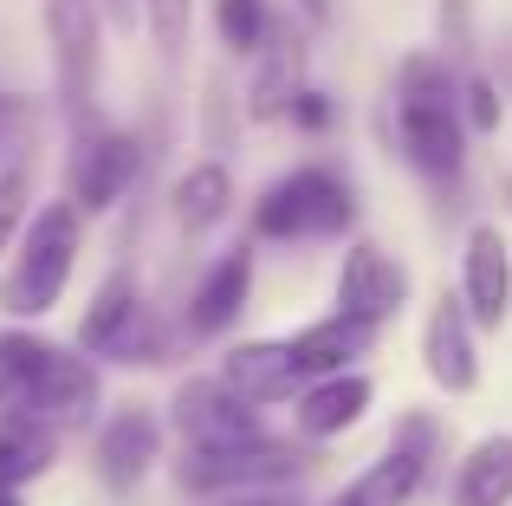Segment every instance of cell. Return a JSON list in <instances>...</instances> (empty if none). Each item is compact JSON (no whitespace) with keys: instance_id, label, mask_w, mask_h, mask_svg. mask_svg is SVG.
I'll use <instances>...</instances> for the list:
<instances>
[{"instance_id":"1","label":"cell","mask_w":512,"mask_h":506,"mask_svg":"<svg viewBox=\"0 0 512 506\" xmlns=\"http://www.w3.org/2000/svg\"><path fill=\"white\" fill-rule=\"evenodd\" d=\"M396 124L402 150L428 182H454L467 156V124H461V72L441 65L435 52H415L396 72Z\"/></svg>"},{"instance_id":"2","label":"cell","mask_w":512,"mask_h":506,"mask_svg":"<svg viewBox=\"0 0 512 506\" xmlns=\"http://www.w3.org/2000/svg\"><path fill=\"white\" fill-rule=\"evenodd\" d=\"M78 208L72 202H46L20 234V260L7 266L0 279V312L7 318H46L52 305L65 299L72 286V266H78V247H85V228H78Z\"/></svg>"},{"instance_id":"3","label":"cell","mask_w":512,"mask_h":506,"mask_svg":"<svg viewBox=\"0 0 512 506\" xmlns=\"http://www.w3.org/2000/svg\"><path fill=\"white\" fill-rule=\"evenodd\" d=\"M357 221V195L338 169L305 163L292 176H279L273 189L253 202V234L260 241H331Z\"/></svg>"},{"instance_id":"4","label":"cell","mask_w":512,"mask_h":506,"mask_svg":"<svg viewBox=\"0 0 512 506\" xmlns=\"http://www.w3.org/2000/svg\"><path fill=\"white\" fill-rule=\"evenodd\" d=\"M46 39H52V78H59V111L72 130H91L104 78V20L91 0H46Z\"/></svg>"},{"instance_id":"5","label":"cell","mask_w":512,"mask_h":506,"mask_svg":"<svg viewBox=\"0 0 512 506\" xmlns=\"http://www.w3.org/2000/svg\"><path fill=\"white\" fill-rule=\"evenodd\" d=\"M292 474H305V455H292L273 435H253V442H227V448H188L175 481L188 494H266Z\"/></svg>"},{"instance_id":"6","label":"cell","mask_w":512,"mask_h":506,"mask_svg":"<svg viewBox=\"0 0 512 506\" xmlns=\"http://www.w3.org/2000/svg\"><path fill=\"white\" fill-rule=\"evenodd\" d=\"M143 169V143L130 130H78L72 163H65V202L78 215H104L124 202V189Z\"/></svg>"},{"instance_id":"7","label":"cell","mask_w":512,"mask_h":506,"mask_svg":"<svg viewBox=\"0 0 512 506\" xmlns=\"http://www.w3.org/2000/svg\"><path fill=\"white\" fill-rule=\"evenodd\" d=\"M169 422H175V435H182L188 448H227V442H253V435H266L260 409L240 403L221 377H188V383H175Z\"/></svg>"},{"instance_id":"8","label":"cell","mask_w":512,"mask_h":506,"mask_svg":"<svg viewBox=\"0 0 512 506\" xmlns=\"http://www.w3.org/2000/svg\"><path fill=\"white\" fill-rule=\"evenodd\" d=\"M428 461H435V422L402 416L396 429H389V448L350 481V494L363 506H409L415 487H422V474H428Z\"/></svg>"},{"instance_id":"9","label":"cell","mask_w":512,"mask_h":506,"mask_svg":"<svg viewBox=\"0 0 512 506\" xmlns=\"http://www.w3.org/2000/svg\"><path fill=\"white\" fill-rule=\"evenodd\" d=\"M402 299H409V273H402L376 241H350L344 266H338V318L376 331L383 318L402 312Z\"/></svg>"},{"instance_id":"10","label":"cell","mask_w":512,"mask_h":506,"mask_svg":"<svg viewBox=\"0 0 512 506\" xmlns=\"http://www.w3.org/2000/svg\"><path fill=\"white\" fill-rule=\"evenodd\" d=\"M461 312H467V325H480V331H500L506 312H512V253H506V234L493 228V221H474V228H467Z\"/></svg>"},{"instance_id":"11","label":"cell","mask_w":512,"mask_h":506,"mask_svg":"<svg viewBox=\"0 0 512 506\" xmlns=\"http://www.w3.org/2000/svg\"><path fill=\"white\" fill-rule=\"evenodd\" d=\"M156 455H163V422H156L150 409H117L98 429V481L111 487V494L143 487V474L156 468Z\"/></svg>"},{"instance_id":"12","label":"cell","mask_w":512,"mask_h":506,"mask_svg":"<svg viewBox=\"0 0 512 506\" xmlns=\"http://www.w3.org/2000/svg\"><path fill=\"white\" fill-rule=\"evenodd\" d=\"M422 364H428V377H435L448 396H467L480 383L474 325H467V312H461V299H454V292H441L435 312H428V325H422Z\"/></svg>"},{"instance_id":"13","label":"cell","mask_w":512,"mask_h":506,"mask_svg":"<svg viewBox=\"0 0 512 506\" xmlns=\"http://www.w3.org/2000/svg\"><path fill=\"white\" fill-rule=\"evenodd\" d=\"M221 383L240 396V403H292V396L305 390V377L292 370L286 357V338H253V344H234L221 364Z\"/></svg>"},{"instance_id":"14","label":"cell","mask_w":512,"mask_h":506,"mask_svg":"<svg viewBox=\"0 0 512 506\" xmlns=\"http://www.w3.org/2000/svg\"><path fill=\"white\" fill-rule=\"evenodd\" d=\"M247 292H253V247L240 241L208 266V279H201L195 299H188V338H221V331L247 312Z\"/></svg>"},{"instance_id":"15","label":"cell","mask_w":512,"mask_h":506,"mask_svg":"<svg viewBox=\"0 0 512 506\" xmlns=\"http://www.w3.org/2000/svg\"><path fill=\"white\" fill-rule=\"evenodd\" d=\"M370 377H357V370H338V377H312L299 396H292V422H299V435L305 442H331V435H344V429H357L363 422V409H370Z\"/></svg>"},{"instance_id":"16","label":"cell","mask_w":512,"mask_h":506,"mask_svg":"<svg viewBox=\"0 0 512 506\" xmlns=\"http://www.w3.org/2000/svg\"><path fill=\"white\" fill-rule=\"evenodd\" d=\"M143 312H150V305H143L137 273H130V266H111V273H104V286L91 292L85 318H78V351L111 357V351H117V338H124V331L137 325Z\"/></svg>"},{"instance_id":"17","label":"cell","mask_w":512,"mask_h":506,"mask_svg":"<svg viewBox=\"0 0 512 506\" xmlns=\"http://www.w3.org/2000/svg\"><path fill=\"white\" fill-rule=\"evenodd\" d=\"M370 338H376L370 325H350V318L331 312V318H318V325H305L299 338H286V357H292V370L312 383V377H338V370H350L363 351H370Z\"/></svg>"},{"instance_id":"18","label":"cell","mask_w":512,"mask_h":506,"mask_svg":"<svg viewBox=\"0 0 512 506\" xmlns=\"http://www.w3.org/2000/svg\"><path fill=\"white\" fill-rule=\"evenodd\" d=\"M253 59H260V72H253V91H247V117L253 124H273V117H286L292 91H299V78H305V46L273 26Z\"/></svg>"},{"instance_id":"19","label":"cell","mask_w":512,"mask_h":506,"mask_svg":"<svg viewBox=\"0 0 512 506\" xmlns=\"http://www.w3.org/2000/svg\"><path fill=\"white\" fill-rule=\"evenodd\" d=\"M512 500V435H480L454 468L448 506H506Z\"/></svg>"},{"instance_id":"20","label":"cell","mask_w":512,"mask_h":506,"mask_svg":"<svg viewBox=\"0 0 512 506\" xmlns=\"http://www.w3.org/2000/svg\"><path fill=\"white\" fill-rule=\"evenodd\" d=\"M169 208H175V228H182V234H208L214 221L234 208V176H227L221 163H195L169 189Z\"/></svg>"},{"instance_id":"21","label":"cell","mask_w":512,"mask_h":506,"mask_svg":"<svg viewBox=\"0 0 512 506\" xmlns=\"http://www.w3.org/2000/svg\"><path fill=\"white\" fill-rule=\"evenodd\" d=\"M59 435L33 429V422H0V487H26L52 468Z\"/></svg>"},{"instance_id":"22","label":"cell","mask_w":512,"mask_h":506,"mask_svg":"<svg viewBox=\"0 0 512 506\" xmlns=\"http://www.w3.org/2000/svg\"><path fill=\"white\" fill-rule=\"evenodd\" d=\"M214 33L227 52H260L273 33V7L266 0H214Z\"/></svg>"},{"instance_id":"23","label":"cell","mask_w":512,"mask_h":506,"mask_svg":"<svg viewBox=\"0 0 512 506\" xmlns=\"http://www.w3.org/2000/svg\"><path fill=\"white\" fill-rule=\"evenodd\" d=\"M137 20L150 26V46L163 52V59H182L188 20H195V0H137Z\"/></svg>"},{"instance_id":"24","label":"cell","mask_w":512,"mask_h":506,"mask_svg":"<svg viewBox=\"0 0 512 506\" xmlns=\"http://www.w3.org/2000/svg\"><path fill=\"white\" fill-rule=\"evenodd\" d=\"M441 65L474 59V0H441Z\"/></svg>"},{"instance_id":"25","label":"cell","mask_w":512,"mask_h":506,"mask_svg":"<svg viewBox=\"0 0 512 506\" xmlns=\"http://www.w3.org/2000/svg\"><path fill=\"white\" fill-rule=\"evenodd\" d=\"M461 117L480 130V137L500 130V91H493L487 72H461Z\"/></svg>"},{"instance_id":"26","label":"cell","mask_w":512,"mask_h":506,"mask_svg":"<svg viewBox=\"0 0 512 506\" xmlns=\"http://www.w3.org/2000/svg\"><path fill=\"white\" fill-rule=\"evenodd\" d=\"M20 215H26V169H0V253H7Z\"/></svg>"},{"instance_id":"27","label":"cell","mask_w":512,"mask_h":506,"mask_svg":"<svg viewBox=\"0 0 512 506\" xmlns=\"http://www.w3.org/2000/svg\"><path fill=\"white\" fill-rule=\"evenodd\" d=\"M286 117L299 130H325L331 124V98H325V91H312V85H299V91H292V104H286Z\"/></svg>"},{"instance_id":"28","label":"cell","mask_w":512,"mask_h":506,"mask_svg":"<svg viewBox=\"0 0 512 506\" xmlns=\"http://www.w3.org/2000/svg\"><path fill=\"white\" fill-rule=\"evenodd\" d=\"M91 7H98V20H111L117 33H137V0H91Z\"/></svg>"},{"instance_id":"29","label":"cell","mask_w":512,"mask_h":506,"mask_svg":"<svg viewBox=\"0 0 512 506\" xmlns=\"http://www.w3.org/2000/svg\"><path fill=\"white\" fill-rule=\"evenodd\" d=\"M214 506H299V500H286V494L266 487V494H227V500H214Z\"/></svg>"},{"instance_id":"30","label":"cell","mask_w":512,"mask_h":506,"mask_svg":"<svg viewBox=\"0 0 512 506\" xmlns=\"http://www.w3.org/2000/svg\"><path fill=\"white\" fill-rule=\"evenodd\" d=\"M20 117H26V98H7V91H0V130L20 124Z\"/></svg>"},{"instance_id":"31","label":"cell","mask_w":512,"mask_h":506,"mask_svg":"<svg viewBox=\"0 0 512 506\" xmlns=\"http://www.w3.org/2000/svg\"><path fill=\"white\" fill-rule=\"evenodd\" d=\"M299 7H305V20H325V13H331V0H299Z\"/></svg>"},{"instance_id":"32","label":"cell","mask_w":512,"mask_h":506,"mask_svg":"<svg viewBox=\"0 0 512 506\" xmlns=\"http://www.w3.org/2000/svg\"><path fill=\"white\" fill-rule=\"evenodd\" d=\"M331 506H363V500H357V494H350V487H344V494H338V500H331Z\"/></svg>"},{"instance_id":"33","label":"cell","mask_w":512,"mask_h":506,"mask_svg":"<svg viewBox=\"0 0 512 506\" xmlns=\"http://www.w3.org/2000/svg\"><path fill=\"white\" fill-rule=\"evenodd\" d=\"M0 506H20V494H13V487H0Z\"/></svg>"},{"instance_id":"34","label":"cell","mask_w":512,"mask_h":506,"mask_svg":"<svg viewBox=\"0 0 512 506\" xmlns=\"http://www.w3.org/2000/svg\"><path fill=\"white\" fill-rule=\"evenodd\" d=\"M506 202H512V176H506Z\"/></svg>"}]
</instances>
